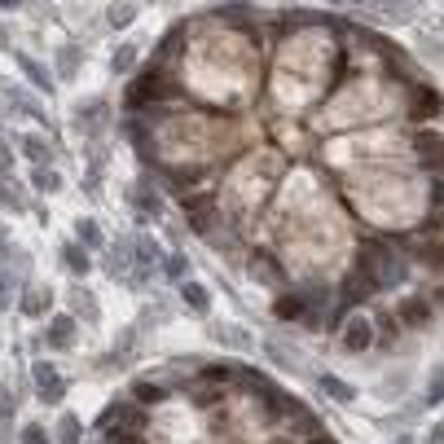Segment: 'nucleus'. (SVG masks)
I'll use <instances>...</instances> for the list:
<instances>
[{
    "instance_id": "nucleus-1",
    "label": "nucleus",
    "mask_w": 444,
    "mask_h": 444,
    "mask_svg": "<svg viewBox=\"0 0 444 444\" xmlns=\"http://www.w3.org/2000/svg\"><path fill=\"white\" fill-rule=\"evenodd\" d=\"M31 383H36L44 405H62V396H67V378L48 365V361H36V365H31Z\"/></svg>"
},
{
    "instance_id": "nucleus-2",
    "label": "nucleus",
    "mask_w": 444,
    "mask_h": 444,
    "mask_svg": "<svg viewBox=\"0 0 444 444\" xmlns=\"http://www.w3.org/2000/svg\"><path fill=\"white\" fill-rule=\"evenodd\" d=\"M133 211H137V220H141V224H150V220L163 216V203H159V194H154V185H150L145 176L133 185Z\"/></svg>"
},
{
    "instance_id": "nucleus-3",
    "label": "nucleus",
    "mask_w": 444,
    "mask_h": 444,
    "mask_svg": "<svg viewBox=\"0 0 444 444\" xmlns=\"http://www.w3.org/2000/svg\"><path fill=\"white\" fill-rule=\"evenodd\" d=\"M75 123H79V133H88V137L102 133V123H106V97H84L79 110H75Z\"/></svg>"
},
{
    "instance_id": "nucleus-4",
    "label": "nucleus",
    "mask_w": 444,
    "mask_h": 444,
    "mask_svg": "<svg viewBox=\"0 0 444 444\" xmlns=\"http://www.w3.org/2000/svg\"><path fill=\"white\" fill-rule=\"evenodd\" d=\"M370 348H374V321H365V317H352V325L343 330V352L361 356V352H370Z\"/></svg>"
},
{
    "instance_id": "nucleus-5",
    "label": "nucleus",
    "mask_w": 444,
    "mask_h": 444,
    "mask_svg": "<svg viewBox=\"0 0 444 444\" xmlns=\"http://www.w3.org/2000/svg\"><path fill=\"white\" fill-rule=\"evenodd\" d=\"M273 317H277V321H304V325H312V312H308V304H304L300 290L282 295V300L273 304Z\"/></svg>"
},
{
    "instance_id": "nucleus-6",
    "label": "nucleus",
    "mask_w": 444,
    "mask_h": 444,
    "mask_svg": "<svg viewBox=\"0 0 444 444\" xmlns=\"http://www.w3.org/2000/svg\"><path fill=\"white\" fill-rule=\"evenodd\" d=\"M163 260V251H159V242L150 238V234H133V264L137 269H150L154 273V264Z\"/></svg>"
},
{
    "instance_id": "nucleus-7",
    "label": "nucleus",
    "mask_w": 444,
    "mask_h": 444,
    "mask_svg": "<svg viewBox=\"0 0 444 444\" xmlns=\"http://www.w3.org/2000/svg\"><path fill=\"white\" fill-rule=\"evenodd\" d=\"M48 348H58V352H67L71 343H75V317H53L48 321Z\"/></svg>"
},
{
    "instance_id": "nucleus-8",
    "label": "nucleus",
    "mask_w": 444,
    "mask_h": 444,
    "mask_svg": "<svg viewBox=\"0 0 444 444\" xmlns=\"http://www.w3.org/2000/svg\"><path fill=\"white\" fill-rule=\"evenodd\" d=\"M396 317H401L405 325H414V330H418V325H426V321H431V304H426V300H418V295H409V300L401 304V312H396Z\"/></svg>"
},
{
    "instance_id": "nucleus-9",
    "label": "nucleus",
    "mask_w": 444,
    "mask_h": 444,
    "mask_svg": "<svg viewBox=\"0 0 444 444\" xmlns=\"http://www.w3.org/2000/svg\"><path fill=\"white\" fill-rule=\"evenodd\" d=\"M260 348H264V352H269V361H273V365H282L286 374H308V370L300 365V361H295V352H290V348H282L277 339H264Z\"/></svg>"
},
{
    "instance_id": "nucleus-10",
    "label": "nucleus",
    "mask_w": 444,
    "mask_h": 444,
    "mask_svg": "<svg viewBox=\"0 0 444 444\" xmlns=\"http://www.w3.org/2000/svg\"><path fill=\"white\" fill-rule=\"evenodd\" d=\"M18 145H22V154H27V163H31V168H48V159H53V150H48V141H44V137L27 133Z\"/></svg>"
},
{
    "instance_id": "nucleus-11",
    "label": "nucleus",
    "mask_w": 444,
    "mask_h": 444,
    "mask_svg": "<svg viewBox=\"0 0 444 444\" xmlns=\"http://www.w3.org/2000/svg\"><path fill=\"white\" fill-rule=\"evenodd\" d=\"M176 290H180V300H185L194 312H207V308H211V295H207L203 282H189V277H185V282H180Z\"/></svg>"
},
{
    "instance_id": "nucleus-12",
    "label": "nucleus",
    "mask_w": 444,
    "mask_h": 444,
    "mask_svg": "<svg viewBox=\"0 0 444 444\" xmlns=\"http://www.w3.org/2000/svg\"><path fill=\"white\" fill-rule=\"evenodd\" d=\"M128 260H133V238H119V242L110 246V255H106V269H110V277H123Z\"/></svg>"
},
{
    "instance_id": "nucleus-13",
    "label": "nucleus",
    "mask_w": 444,
    "mask_h": 444,
    "mask_svg": "<svg viewBox=\"0 0 444 444\" xmlns=\"http://www.w3.org/2000/svg\"><path fill=\"white\" fill-rule=\"evenodd\" d=\"M317 387L330 391V401H339V405H352L356 401V391L343 383V378H335V374H317Z\"/></svg>"
},
{
    "instance_id": "nucleus-14",
    "label": "nucleus",
    "mask_w": 444,
    "mask_h": 444,
    "mask_svg": "<svg viewBox=\"0 0 444 444\" xmlns=\"http://www.w3.org/2000/svg\"><path fill=\"white\" fill-rule=\"evenodd\" d=\"M18 67H22V75L31 79V84H36L40 93H53V75H48L44 67H40V62H31L27 53H18Z\"/></svg>"
},
{
    "instance_id": "nucleus-15",
    "label": "nucleus",
    "mask_w": 444,
    "mask_h": 444,
    "mask_svg": "<svg viewBox=\"0 0 444 444\" xmlns=\"http://www.w3.org/2000/svg\"><path fill=\"white\" fill-rule=\"evenodd\" d=\"M418 159H422V168H444V137H422Z\"/></svg>"
},
{
    "instance_id": "nucleus-16",
    "label": "nucleus",
    "mask_w": 444,
    "mask_h": 444,
    "mask_svg": "<svg viewBox=\"0 0 444 444\" xmlns=\"http://www.w3.org/2000/svg\"><path fill=\"white\" fill-rule=\"evenodd\" d=\"M79 67H84V48H79V44H62L58 48V75H75Z\"/></svg>"
},
{
    "instance_id": "nucleus-17",
    "label": "nucleus",
    "mask_w": 444,
    "mask_h": 444,
    "mask_svg": "<svg viewBox=\"0 0 444 444\" xmlns=\"http://www.w3.org/2000/svg\"><path fill=\"white\" fill-rule=\"evenodd\" d=\"M53 440H58V444H79V440H84V422H79L75 414H62V418H58Z\"/></svg>"
},
{
    "instance_id": "nucleus-18",
    "label": "nucleus",
    "mask_w": 444,
    "mask_h": 444,
    "mask_svg": "<svg viewBox=\"0 0 444 444\" xmlns=\"http://www.w3.org/2000/svg\"><path fill=\"white\" fill-rule=\"evenodd\" d=\"M211 335H216L224 348H234V352H246V348H251V335L238 330V325H211Z\"/></svg>"
},
{
    "instance_id": "nucleus-19",
    "label": "nucleus",
    "mask_w": 444,
    "mask_h": 444,
    "mask_svg": "<svg viewBox=\"0 0 444 444\" xmlns=\"http://www.w3.org/2000/svg\"><path fill=\"white\" fill-rule=\"evenodd\" d=\"M62 264H67L75 277H84L88 269H93V260L84 255V246H75V242H67V246H62Z\"/></svg>"
},
{
    "instance_id": "nucleus-20",
    "label": "nucleus",
    "mask_w": 444,
    "mask_h": 444,
    "mask_svg": "<svg viewBox=\"0 0 444 444\" xmlns=\"http://www.w3.org/2000/svg\"><path fill=\"white\" fill-rule=\"evenodd\" d=\"M13 295H18V269L0 264V312L13 304Z\"/></svg>"
},
{
    "instance_id": "nucleus-21",
    "label": "nucleus",
    "mask_w": 444,
    "mask_h": 444,
    "mask_svg": "<svg viewBox=\"0 0 444 444\" xmlns=\"http://www.w3.org/2000/svg\"><path fill=\"white\" fill-rule=\"evenodd\" d=\"M71 317H79V321H97V300L88 290H71Z\"/></svg>"
},
{
    "instance_id": "nucleus-22",
    "label": "nucleus",
    "mask_w": 444,
    "mask_h": 444,
    "mask_svg": "<svg viewBox=\"0 0 444 444\" xmlns=\"http://www.w3.org/2000/svg\"><path fill=\"white\" fill-rule=\"evenodd\" d=\"M159 264H163V273H168L172 282H185V277H189V255H180V251H172V255H163Z\"/></svg>"
},
{
    "instance_id": "nucleus-23",
    "label": "nucleus",
    "mask_w": 444,
    "mask_h": 444,
    "mask_svg": "<svg viewBox=\"0 0 444 444\" xmlns=\"http://www.w3.org/2000/svg\"><path fill=\"white\" fill-rule=\"evenodd\" d=\"M133 67H137V44H119V48H114V58H110V71L128 75Z\"/></svg>"
},
{
    "instance_id": "nucleus-24",
    "label": "nucleus",
    "mask_w": 444,
    "mask_h": 444,
    "mask_svg": "<svg viewBox=\"0 0 444 444\" xmlns=\"http://www.w3.org/2000/svg\"><path fill=\"white\" fill-rule=\"evenodd\" d=\"M31 185H36L40 194H58L62 189V176L53 168H36V172H31Z\"/></svg>"
},
{
    "instance_id": "nucleus-25",
    "label": "nucleus",
    "mask_w": 444,
    "mask_h": 444,
    "mask_svg": "<svg viewBox=\"0 0 444 444\" xmlns=\"http://www.w3.org/2000/svg\"><path fill=\"white\" fill-rule=\"evenodd\" d=\"M133 401L137 405H159L163 401V387L159 383H133Z\"/></svg>"
},
{
    "instance_id": "nucleus-26",
    "label": "nucleus",
    "mask_w": 444,
    "mask_h": 444,
    "mask_svg": "<svg viewBox=\"0 0 444 444\" xmlns=\"http://www.w3.org/2000/svg\"><path fill=\"white\" fill-rule=\"evenodd\" d=\"M0 203H5V207H27L22 189L13 185V176H5V180H0Z\"/></svg>"
},
{
    "instance_id": "nucleus-27",
    "label": "nucleus",
    "mask_w": 444,
    "mask_h": 444,
    "mask_svg": "<svg viewBox=\"0 0 444 444\" xmlns=\"http://www.w3.org/2000/svg\"><path fill=\"white\" fill-rule=\"evenodd\" d=\"M163 317H168V308H163V304H150V308L137 317V330H154V325H163Z\"/></svg>"
},
{
    "instance_id": "nucleus-28",
    "label": "nucleus",
    "mask_w": 444,
    "mask_h": 444,
    "mask_svg": "<svg viewBox=\"0 0 444 444\" xmlns=\"http://www.w3.org/2000/svg\"><path fill=\"white\" fill-rule=\"evenodd\" d=\"M123 409H128V405H106V409H102V418H97V431L110 436V431H114V422L123 418Z\"/></svg>"
},
{
    "instance_id": "nucleus-29",
    "label": "nucleus",
    "mask_w": 444,
    "mask_h": 444,
    "mask_svg": "<svg viewBox=\"0 0 444 444\" xmlns=\"http://www.w3.org/2000/svg\"><path fill=\"white\" fill-rule=\"evenodd\" d=\"M440 401H444V365H440V370L431 374V387H426V396H422V405L431 409V405H440Z\"/></svg>"
},
{
    "instance_id": "nucleus-30",
    "label": "nucleus",
    "mask_w": 444,
    "mask_h": 444,
    "mask_svg": "<svg viewBox=\"0 0 444 444\" xmlns=\"http://www.w3.org/2000/svg\"><path fill=\"white\" fill-rule=\"evenodd\" d=\"M133 18H137V5H114V9L106 13V22H110V27H128Z\"/></svg>"
},
{
    "instance_id": "nucleus-31",
    "label": "nucleus",
    "mask_w": 444,
    "mask_h": 444,
    "mask_svg": "<svg viewBox=\"0 0 444 444\" xmlns=\"http://www.w3.org/2000/svg\"><path fill=\"white\" fill-rule=\"evenodd\" d=\"M194 234H203V238H211V229H216V216H211V211L207 207H199V211H194Z\"/></svg>"
},
{
    "instance_id": "nucleus-32",
    "label": "nucleus",
    "mask_w": 444,
    "mask_h": 444,
    "mask_svg": "<svg viewBox=\"0 0 444 444\" xmlns=\"http://www.w3.org/2000/svg\"><path fill=\"white\" fill-rule=\"evenodd\" d=\"M75 234H79V242H88V246H102V229H97L93 220H79V224H75Z\"/></svg>"
},
{
    "instance_id": "nucleus-33",
    "label": "nucleus",
    "mask_w": 444,
    "mask_h": 444,
    "mask_svg": "<svg viewBox=\"0 0 444 444\" xmlns=\"http://www.w3.org/2000/svg\"><path fill=\"white\" fill-rule=\"evenodd\" d=\"M440 110V97L426 88V93H418V114H436Z\"/></svg>"
},
{
    "instance_id": "nucleus-34",
    "label": "nucleus",
    "mask_w": 444,
    "mask_h": 444,
    "mask_svg": "<svg viewBox=\"0 0 444 444\" xmlns=\"http://www.w3.org/2000/svg\"><path fill=\"white\" fill-rule=\"evenodd\" d=\"M22 444H48V431H40V426H27V431H22Z\"/></svg>"
},
{
    "instance_id": "nucleus-35",
    "label": "nucleus",
    "mask_w": 444,
    "mask_h": 444,
    "mask_svg": "<svg viewBox=\"0 0 444 444\" xmlns=\"http://www.w3.org/2000/svg\"><path fill=\"white\" fill-rule=\"evenodd\" d=\"M207 378H216V383H224V378H234V370H224V365H216V370H207Z\"/></svg>"
},
{
    "instance_id": "nucleus-36",
    "label": "nucleus",
    "mask_w": 444,
    "mask_h": 444,
    "mask_svg": "<svg viewBox=\"0 0 444 444\" xmlns=\"http://www.w3.org/2000/svg\"><path fill=\"white\" fill-rule=\"evenodd\" d=\"M9 163H13V154L5 150V145H0V172H9Z\"/></svg>"
},
{
    "instance_id": "nucleus-37",
    "label": "nucleus",
    "mask_w": 444,
    "mask_h": 444,
    "mask_svg": "<svg viewBox=\"0 0 444 444\" xmlns=\"http://www.w3.org/2000/svg\"><path fill=\"white\" fill-rule=\"evenodd\" d=\"M431 444H444V422H440L436 431H431Z\"/></svg>"
},
{
    "instance_id": "nucleus-38",
    "label": "nucleus",
    "mask_w": 444,
    "mask_h": 444,
    "mask_svg": "<svg viewBox=\"0 0 444 444\" xmlns=\"http://www.w3.org/2000/svg\"><path fill=\"white\" fill-rule=\"evenodd\" d=\"M9 40H13V36H9V27H0V48H9Z\"/></svg>"
},
{
    "instance_id": "nucleus-39",
    "label": "nucleus",
    "mask_w": 444,
    "mask_h": 444,
    "mask_svg": "<svg viewBox=\"0 0 444 444\" xmlns=\"http://www.w3.org/2000/svg\"><path fill=\"white\" fill-rule=\"evenodd\" d=\"M0 9H22V0H0Z\"/></svg>"
},
{
    "instance_id": "nucleus-40",
    "label": "nucleus",
    "mask_w": 444,
    "mask_h": 444,
    "mask_svg": "<svg viewBox=\"0 0 444 444\" xmlns=\"http://www.w3.org/2000/svg\"><path fill=\"white\" fill-rule=\"evenodd\" d=\"M396 444H414V440H409V436H401V440H396Z\"/></svg>"
},
{
    "instance_id": "nucleus-41",
    "label": "nucleus",
    "mask_w": 444,
    "mask_h": 444,
    "mask_svg": "<svg viewBox=\"0 0 444 444\" xmlns=\"http://www.w3.org/2000/svg\"><path fill=\"white\" fill-rule=\"evenodd\" d=\"M0 246H5V229H0Z\"/></svg>"
}]
</instances>
